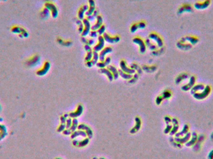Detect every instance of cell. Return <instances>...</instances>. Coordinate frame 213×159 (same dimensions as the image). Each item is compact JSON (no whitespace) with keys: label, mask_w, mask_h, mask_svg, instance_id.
I'll return each instance as SVG.
<instances>
[{"label":"cell","mask_w":213,"mask_h":159,"mask_svg":"<svg viewBox=\"0 0 213 159\" xmlns=\"http://www.w3.org/2000/svg\"><path fill=\"white\" fill-rule=\"evenodd\" d=\"M57 42H58V43L60 44V45H62V46H65V47L71 46L72 44V42L71 41V40H65L60 38L57 39Z\"/></svg>","instance_id":"83f0119b"},{"label":"cell","mask_w":213,"mask_h":159,"mask_svg":"<svg viewBox=\"0 0 213 159\" xmlns=\"http://www.w3.org/2000/svg\"><path fill=\"white\" fill-rule=\"evenodd\" d=\"M95 41L93 39H87V42H86V44L87 45H89V46H92V45L94 44Z\"/></svg>","instance_id":"681fc988"},{"label":"cell","mask_w":213,"mask_h":159,"mask_svg":"<svg viewBox=\"0 0 213 159\" xmlns=\"http://www.w3.org/2000/svg\"><path fill=\"white\" fill-rule=\"evenodd\" d=\"M195 81H196V78L194 76H192L191 78H190V81L189 83H187L186 85H185V86H183L182 87V89H183V90H188V89H190L191 87H192L194 85V83H195Z\"/></svg>","instance_id":"44dd1931"},{"label":"cell","mask_w":213,"mask_h":159,"mask_svg":"<svg viewBox=\"0 0 213 159\" xmlns=\"http://www.w3.org/2000/svg\"><path fill=\"white\" fill-rule=\"evenodd\" d=\"M112 52V48L111 47H106L100 51L99 53V60L100 62H103L105 59L106 55Z\"/></svg>","instance_id":"4fadbf2b"},{"label":"cell","mask_w":213,"mask_h":159,"mask_svg":"<svg viewBox=\"0 0 213 159\" xmlns=\"http://www.w3.org/2000/svg\"><path fill=\"white\" fill-rule=\"evenodd\" d=\"M72 123V119L71 117H69L66 120V123H65V126H66V129H70Z\"/></svg>","instance_id":"f35d334b"},{"label":"cell","mask_w":213,"mask_h":159,"mask_svg":"<svg viewBox=\"0 0 213 159\" xmlns=\"http://www.w3.org/2000/svg\"><path fill=\"white\" fill-rule=\"evenodd\" d=\"M110 62H111V59H110V57H107L105 58V60L103 61V62H97L96 65L100 68H103L109 65Z\"/></svg>","instance_id":"7402d4cb"},{"label":"cell","mask_w":213,"mask_h":159,"mask_svg":"<svg viewBox=\"0 0 213 159\" xmlns=\"http://www.w3.org/2000/svg\"><path fill=\"white\" fill-rule=\"evenodd\" d=\"M165 123L167 124H169L171 122V118L168 116H166L165 117Z\"/></svg>","instance_id":"f5cc1de1"},{"label":"cell","mask_w":213,"mask_h":159,"mask_svg":"<svg viewBox=\"0 0 213 159\" xmlns=\"http://www.w3.org/2000/svg\"><path fill=\"white\" fill-rule=\"evenodd\" d=\"M96 18H97L96 17H95L93 14L91 15V16H87V18H86V19H87V20H89V21L91 22V21H93L94 19H95Z\"/></svg>","instance_id":"f907efd6"},{"label":"cell","mask_w":213,"mask_h":159,"mask_svg":"<svg viewBox=\"0 0 213 159\" xmlns=\"http://www.w3.org/2000/svg\"><path fill=\"white\" fill-rule=\"evenodd\" d=\"M105 29H106V27H105V25H102L101 27H100L99 29H97V32L98 34H99V35H102L104 33H105Z\"/></svg>","instance_id":"8d00e7d4"},{"label":"cell","mask_w":213,"mask_h":159,"mask_svg":"<svg viewBox=\"0 0 213 159\" xmlns=\"http://www.w3.org/2000/svg\"><path fill=\"white\" fill-rule=\"evenodd\" d=\"M82 22L84 26V31L82 32V37H86L87 35L89 34V32H91V24L89 20H87L86 18H84L82 20Z\"/></svg>","instance_id":"8992f818"},{"label":"cell","mask_w":213,"mask_h":159,"mask_svg":"<svg viewBox=\"0 0 213 159\" xmlns=\"http://www.w3.org/2000/svg\"><path fill=\"white\" fill-rule=\"evenodd\" d=\"M171 96V93L170 91L168 90V89H166V90L164 91L162 93V97L163 98V99H168Z\"/></svg>","instance_id":"e575fe53"},{"label":"cell","mask_w":213,"mask_h":159,"mask_svg":"<svg viewBox=\"0 0 213 159\" xmlns=\"http://www.w3.org/2000/svg\"><path fill=\"white\" fill-rule=\"evenodd\" d=\"M172 129V126L171 125H170V124H168L166 129H165V130H164V132H165V134H168L170 132H171V130Z\"/></svg>","instance_id":"7dc6e473"},{"label":"cell","mask_w":213,"mask_h":159,"mask_svg":"<svg viewBox=\"0 0 213 159\" xmlns=\"http://www.w3.org/2000/svg\"><path fill=\"white\" fill-rule=\"evenodd\" d=\"M157 69V67L155 65H152V66H146V65H144L143 66L142 70H143L144 71L146 72H149V73H151L153 72Z\"/></svg>","instance_id":"f546056e"},{"label":"cell","mask_w":213,"mask_h":159,"mask_svg":"<svg viewBox=\"0 0 213 159\" xmlns=\"http://www.w3.org/2000/svg\"><path fill=\"white\" fill-rule=\"evenodd\" d=\"M133 42L138 44L139 46V47H140V51L141 53H144L146 51V46L145 45V42L143 41V40L140 38V37H135L133 39Z\"/></svg>","instance_id":"5b68a950"},{"label":"cell","mask_w":213,"mask_h":159,"mask_svg":"<svg viewBox=\"0 0 213 159\" xmlns=\"http://www.w3.org/2000/svg\"><path fill=\"white\" fill-rule=\"evenodd\" d=\"M185 38L189 41L192 46H195L196 44H197L199 41V38L198 36L195 35H187L185 36Z\"/></svg>","instance_id":"ac0fdd59"},{"label":"cell","mask_w":213,"mask_h":159,"mask_svg":"<svg viewBox=\"0 0 213 159\" xmlns=\"http://www.w3.org/2000/svg\"><path fill=\"white\" fill-rule=\"evenodd\" d=\"M89 9V5H84L82 6L78 11V14H77V16L78 18L80 20H83L84 19V14Z\"/></svg>","instance_id":"2e32d148"},{"label":"cell","mask_w":213,"mask_h":159,"mask_svg":"<svg viewBox=\"0 0 213 159\" xmlns=\"http://www.w3.org/2000/svg\"><path fill=\"white\" fill-rule=\"evenodd\" d=\"M89 141H90V139L89 137L85 138L84 140L79 142L78 147H85L86 145H87L89 144Z\"/></svg>","instance_id":"836d02e7"},{"label":"cell","mask_w":213,"mask_h":159,"mask_svg":"<svg viewBox=\"0 0 213 159\" xmlns=\"http://www.w3.org/2000/svg\"><path fill=\"white\" fill-rule=\"evenodd\" d=\"M102 36H103L105 41L109 43H110V44H112L114 42H118L120 39V37L118 35L111 36V35H110L108 33H106V32H105V33L102 35Z\"/></svg>","instance_id":"52a82bcc"},{"label":"cell","mask_w":213,"mask_h":159,"mask_svg":"<svg viewBox=\"0 0 213 159\" xmlns=\"http://www.w3.org/2000/svg\"><path fill=\"white\" fill-rule=\"evenodd\" d=\"M63 132V134H64V136H69V135H71V134L72 133L70 129H65Z\"/></svg>","instance_id":"f6af8a7d"},{"label":"cell","mask_w":213,"mask_h":159,"mask_svg":"<svg viewBox=\"0 0 213 159\" xmlns=\"http://www.w3.org/2000/svg\"><path fill=\"white\" fill-rule=\"evenodd\" d=\"M46 7L51 11L53 18H56L57 17V16H58V10H57V8L54 4L52 3H47L46 4Z\"/></svg>","instance_id":"8fae6325"},{"label":"cell","mask_w":213,"mask_h":159,"mask_svg":"<svg viewBox=\"0 0 213 159\" xmlns=\"http://www.w3.org/2000/svg\"><path fill=\"white\" fill-rule=\"evenodd\" d=\"M98 35H99V34H98L97 31H93V30H92V31H91V32H89V35H90V37H91L92 38H97Z\"/></svg>","instance_id":"b9f144b4"},{"label":"cell","mask_w":213,"mask_h":159,"mask_svg":"<svg viewBox=\"0 0 213 159\" xmlns=\"http://www.w3.org/2000/svg\"><path fill=\"white\" fill-rule=\"evenodd\" d=\"M193 10L194 6H192V5H191L190 3H185L179 6L178 10V14H182L183 13H191V12L193 11Z\"/></svg>","instance_id":"3957f363"},{"label":"cell","mask_w":213,"mask_h":159,"mask_svg":"<svg viewBox=\"0 0 213 159\" xmlns=\"http://www.w3.org/2000/svg\"><path fill=\"white\" fill-rule=\"evenodd\" d=\"M135 125L134 127L130 130V133L132 134H134L137 132L140 129L142 126V121L141 119L139 117H135Z\"/></svg>","instance_id":"7c38bea8"},{"label":"cell","mask_w":213,"mask_h":159,"mask_svg":"<svg viewBox=\"0 0 213 159\" xmlns=\"http://www.w3.org/2000/svg\"><path fill=\"white\" fill-rule=\"evenodd\" d=\"M188 77H189V75H188V73H181V74H179L177 76V78H176L175 82L177 84H179V83H181L183 80H186L188 78Z\"/></svg>","instance_id":"d4e9b609"},{"label":"cell","mask_w":213,"mask_h":159,"mask_svg":"<svg viewBox=\"0 0 213 159\" xmlns=\"http://www.w3.org/2000/svg\"><path fill=\"white\" fill-rule=\"evenodd\" d=\"M163 48H160V49H157L155 50L154 51H153L152 54L154 55H161L162 54V52L163 51Z\"/></svg>","instance_id":"7bdbcfd3"},{"label":"cell","mask_w":213,"mask_h":159,"mask_svg":"<svg viewBox=\"0 0 213 159\" xmlns=\"http://www.w3.org/2000/svg\"><path fill=\"white\" fill-rule=\"evenodd\" d=\"M177 46L181 50H189L193 47V46L188 41L185 37H183L181 39H180L178 40L177 44Z\"/></svg>","instance_id":"6da1fadb"},{"label":"cell","mask_w":213,"mask_h":159,"mask_svg":"<svg viewBox=\"0 0 213 159\" xmlns=\"http://www.w3.org/2000/svg\"><path fill=\"white\" fill-rule=\"evenodd\" d=\"M64 116L65 118H67V117H69V114H68V113H65V114H64Z\"/></svg>","instance_id":"9f6ffc18"},{"label":"cell","mask_w":213,"mask_h":159,"mask_svg":"<svg viewBox=\"0 0 213 159\" xmlns=\"http://www.w3.org/2000/svg\"><path fill=\"white\" fill-rule=\"evenodd\" d=\"M148 38L151 40H153L157 44L158 47H163V40L161 37L156 32H151L149 34Z\"/></svg>","instance_id":"277c9868"},{"label":"cell","mask_w":213,"mask_h":159,"mask_svg":"<svg viewBox=\"0 0 213 159\" xmlns=\"http://www.w3.org/2000/svg\"><path fill=\"white\" fill-rule=\"evenodd\" d=\"M84 48L86 52H90V51H93V50L92 49V47L91 46H89V45H87V44H85L84 46Z\"/></svg>","instance_id":"c3c4849f"},{"label":"cell","mask_w":213,"mask_h":159,"mask_svg":"<svg viewBox=\"0 0 213 159\" xmlns=\"http://www.w3.org/2000/svg\"><path fill=\"white\" fill-rule=\"evenodd\" d=\"M60 123L61 124H65V123H66L67 118H65L64 116H60Z\"/></svg>","instance_id":"816d5d0a"},{"label":"cell","mask_w":213,"mask_h":159,"mask_svg":"<svg viewBox=\"0 0 213 159\" xmlns=\"http://www.w3.org/2000/svg\"><path fill=\"white\" fill-rule=\"evenodd\" d=\"M85 65H86V66L88 67H89V68L92 67L93 66V63H92V62H91V61H89V62H86Z\"/></svg>","instance_id":"11a10c76"},{"label":"cell","mask_w":213,"mask_h":159,"mask_svg":"<svg viewBox=\"0 0 213 159\" xmlns=\"http://www.w3.org/2000/svg\"><path fill=\"white\" fill-rule=\"evenodd\" d=\"M78 126H79L78 120L77 119V118H73L72 126H71V127L70 128L72 132H74V131H76V130H77V129L78 128Z\"/></svg>","instance_id":"f1b7e54d"},{"label":"cell","mask_w":213,"mask_h":159,"mask_svg":"<svg viewBox=\"0 0 213 159\" xmlns=\"http://www.w3.org/2000/svg\"><path fill=\"white\" fill-rule=\"evenodd\" d=\"M49 68H50V63L48 62H46L44 63V67L38 72V74L39 75H44L46 73H47L49 70Z\"/></svg>","instance_id":"cb8c5ba5"},{"label":"cell","mask_w":213,"mask_h":159,"mask_svg":"<svg viewBox=\"0 0 213 159\" xmlns=\"http://www.w3.org/2000/svg\"><path fill=\"white\" fill-rule=\"evenodd\" d=\"M96 11V3L94 0H89V9L85 13L87 16L92 15Z\"/></svg>","instance_id":"9a60e30c"},{"label":"cell","mask_w":213,"mask_h":159,"mask_svg":"<svg viewBox=\"0 0 213 159\" xmlns=\"http://www.w3.org/2000/svg\"><path fill=\"white\" fill-rule=\"evenodd\" d=\"M99 60V54H98L97 52L93 50V57L91 60V62H92L93 65H96L98 62V60Z\"/></svg>","instance_id":"4dcf8cb0"},{"label":"cell","mask_w":213,"mask_h":159,"mask_svg":"<svg viewBox=\"0 0 213 159\" xmlns=\"http://www.w3.org/2000/svg\"><path fill=\"white\" fill-rule=\"evenodd\" d=\"M99 72L101 73H104V74H105L106 76H107L110 81H112L114 80L113 79V76L112 75V72H110L108 68H100Z\"/></svg>","instance_id":"ffe728a7"},{"label":"cell","mask_w":213,"mask_h":159,"mask_svg":"<svg viewBox=\"0 0 213 159\" xmlns=\"http://www.w3.org/2000/svg\"><path fill=\"white\" fill-rule=\"evenodd\" d=\"M120 69L122 71H124V72L128 73V74L132 75V74H134V73H135V70H133V69H132V68L128 67L127 65H126V62L124 60H122L120 61Z\"/></svg>","instance_id":"9c48e42d"},{"label":"cell","mask_w":213,"mask_h":159,"mask_svg":"<svg viewBox=\"0 0 213 159\" xmlns=\"http://www.w3.org/2000/svg\"><path fill=\"white\" fill-rule=\"evenodd\" d=\"M137 24H138V29H144V28L146 27V23L145 21H140L138 23H137Z\"/></svg>","instance_id":"ee69618b"},{"label":"cell","mask_w":213,"mask_h":159,"mask_svg":"<svg viewBox=\"0 0 213 159\" xmlns=\"http://www.w3.org/2000/svg\"><path fill=\"white\" fill-rule=\"evenodd\" d=\"M107 68L109 70L112 72V75L113 76V79L114 80H117L118 79V76H119V74H118V72L117 69L114 66L112 65H109L107 66Z\"/></svg>","instance_id":"603a6c76"},{"label":"cell","mask_w":213,"mask_h":159,"mask_svg":"<svg viewBox=\"0 0 213 159\" xmlns=\"http://www.w3.org/2000/svg\"><path fill=\"white\" fill-rule=\"evenodd\" d=\"M84 111V108L82 104H79L77 108V110L74 112H72L69 113V117L71 118H77L79 117L82 114Z\"/></svg>","instance_id":"5bb4252c"},{"label":"cell","mask_w":213,"mask_h":159,"mask_svg":"<svg viewBox=\"0 0 213 159\" xmlns=\"http://www.w3.org/2000/svg\"><path fill=\"white\" fill-rule=\"evenodd\" d=\"M99 159H105V158H103V157H101V158H100Z\"/></svg>","instance_id":"6f0895ef"},{"label":"cell","mask_w":213,"mask_h":159,"mask_svg":"<svg viewBox=\"0 0 213 159\" xmlns=\"http://www.w3.org/2000/svg\"><path fill=\"white\" fill-rule=\"evenodd\" d=\"M56 159H62V158H56Z\"/></svg>","instance_id":"91938a15"},{"label":"cell","mask_w":213,"mask_h":159,"mask_svg":"<svg viewBox=\"0 0 213 159\" xmlns=\"http://www.w3.org/2000/svg\"><path fill=\"white\" fill-rule=\"evenodd\" d=\"M76 22L77 25H78V31H79V33L82 34V32H83L84 28L83 22L82 21V20H80L79 19H77Z\"/></svg>","instance_id":"d6a6232c"},{"label":"cell","mask_w":213,"mask_h":159,"mask_svg":"<svg viewBox=\"0 0 213 159\" xmlns=\"http://www.w3.org/2000/svg\"><path fill=\"white\" fill-rule=\"evenodd\" d=\"M145 42L146 46L148 47L151 50L154 51V50L157 49V46H156V45H155L154 44H153L152 42H151V39H150L149 38L146 39Z\"/></svg>","instance_id":"484cf974"},{"label":"cell","mask_w":213,"mask_h":159,"mask_svg":"<svg viewBox=\"0 0 213 159\" xmlns=\"http://www.w3.org/2000/svg\"><path fill=\"white\" fill-rule=\"evenodd\" d=\"M138 77H139V74H138V73H135L134 76H132V78H131L130 80H129V83H135L137 81V80L138 79Z\"/></svg>","instance_id":"74e56055"},{"label":"cell","mask_w":213,"mask_h":159,"mask_svg":"<svg viewBox=\"0 0 213 159\" xmlns=\"http://www.w3.org/2000/svg\"><path fill=\"white\" fill-rule=\"evenodd\" d=\"M93 159H98V158H97V157H93Z\"/></svg>","instance_id":"680465c9"},{"label":"cell","mask_w":213,"mask_h":159,"mask_svg":"<svg viewBox=\"0 0 213 159\" xmlns=\"http://www.w3.org/2000/svg\"><path fill=\"white\" fill-rule=\"evenodd\" d=\"M131 68L133 69V70H135V71L137 70V73H138L139 75L142 74V72H143L142 69V68L140 66H139V65L138 64L132 63V65H131Z\"/></svg>","instance_id":"1f68e13d"},{"label":"cell","mask_w":213,"mask_h":159,"mask_svg":"<svg viewBox=\"0 0 213 159\" xmlns=\"http://www.w3.org/2000/svg\"><path fill=\"white\" fill-rule=\"evenodd\" d=\"M78 136H82L83 137H86L87 136V134L84 130H76L74 132H72L71 135V138L72 139H74L75 138H76Z\"/></svg>","instance_id":"d6986e66"},{"label":"cell","mask_w":213,"mask_h":159,"mask_svg":"<svg viewBox=\"0 0 213 159\" xmlns=\"http://www.w3.org/2000/svg\"><path fill=\"white\" fill-rule=\"evenodd\" d=\"M212 2V0H202V1H196L194 5V8L198 10H204L210 6Z\"/></svg>","instance_id":"7a4b0ae2"},{"label":"cell","mask_w":213,"mask_h":159,"mask_svg":"<svg viewBox=\"0 0 213 159\" xmlns=\"http://www.w3.org/2000/svg\"><path fill=\"white\" fill-rule=\"evenodd\" d=\"M66 129V126H65V124H60V125L59 126L58 129H57V132H62L64 130Z\"/></svg>","instance_id":"60d3db41"},{"label":"cell","mask_w":213,"mask_h":159,"mask_svg":"<svg viewBox=\"0 0 213 159\" xmlns=\"http://www.w3.org/2000/svg\"><path fill=\"white\" fill-rule=\"evenodd\" d=\"M92 57H93V51L87 52L85 57V61L86 62H89V61H91L92 59Z\"/></svg>","instance_id":"d590c367"},{"label":"cell","mask_w":213,"mask_h":159,"mask_svg":"<svg viewBox=\"0 0 213 159\" xmlns=\"http://www.w3.org/2000/svg\"><path fill=\"white\" fill-rule=\"evenodd\" d=\"M98 40L99 42L94 46L93 50L96 51V52H100L101 51L103 48H104V46H105V40L103 38L102 35H99L98 37Z\"/></svg>","instance_id":"ba28073f"},{"label":"cell","mask_w":213,"mask_h":159,"mask_svg":"<svg viewBox=\"0 0 213 159\" xmlns=\"http://www.w3.org/2000/svg\"><path fill=\"white\" fill-rule=\"evenodd\" d=\"M118 74H119V76H120L122 78H124L125 80H130L131 78H132V76H133L132 75L128 74V73H126L124 72V71H122L121 69L118 70Z\"/></svg>","instance_id":"4316f807"},{"label":"cell","mask_w":213,"mask_h":159,"mask_svg":"<svg viewBox=\"0 0 213 159\" xmlns=\"http://www.w3.org/2000/svg\"><path fill=\"white\" fill-rule=\"evenodd\" d=\"M163 98L162 97V96H158L157 98V99H156V103H157V104H158V105L160 104L161 102L163 101Z\"/></svg>","instance_id":"bcb514c9"},{"label":"cell","mask_w":213,"mask_h":159,"mask_svg":"<svg viewBox=\"0 0 213 159\" xmlns=\"http://www.w3.org/2000/svg\"><path fill=\"white\" fill-rule=\"evenodd\" d=\"M138 27L137 23H134L132 24V26H131L130 27V31L132 32H135L138 30Z\"/></svg>","instance_id":"ab89813d"},{"label":"cell","mask_w":213,"mask_h":159,"mask_svg":"<svg viewBox=\"0 0 213 159\" xmlns=\"http://www.w3.org/2000/svg\"><path fill=\"white\" fill-rule=\"evenodd\" d=\"M97 21L91 27V29L93 31H97L100 27L103 25V18L101 15H99L97 17Z\"/></svg>","instance_id":"e0dca14e"},{"label":"cell","mask_w":213,"mask_h":159,"mask_svg":"<svg viewBox=\"0 0 213 159\" xmlns=\"http://www.w3.org/2000/svg\"><path fill=\"white\" fill-rule=\"evenodd\" d=\"M77 129L82 130H84V131H85L86 132V134H87V137L90 139L92 138V137H93V131H92V130L91 128H90L88 126L85 125L84 124H79L78 128H77Z\"/></svg>","instance_id":"30bf717a"},{"label":"cell","mask_w":213,"mask_h":159,"mask_svg":"<svg viewBox=\"0 0 213 159\" xmlns=\"http://www.w3.org/2000/svg\"><path fill=\"white\" fill-rule=\"evenodd\" d=\"M79 144V141H78L77 140L74 139V140H73V141H72V144H73V145H74V146H75V147H78Z\"/></svg>","instance_id":"db71d44e"}]
</instances>
